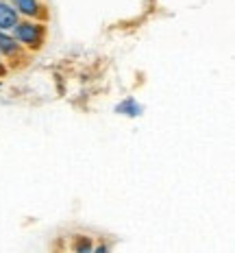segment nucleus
<instances>
[{
  "label": "nucleus",
  "mask_w": 235,
  "mask_h": 253,
  "mask_svg": "<svg viewBox=\"0 0 235 253\" xmlns=\"http://www.w3.org/2000/svg\"><path fill=\"white\" fill-rule=\"evenodd\" d=\"M11 33L24 50H29L31 55H37L46 48V42H48V22L20 18V22L13 26Z\"/></svg>",
  "instance_id": "f257e3e1"
},
{
  "label": "nucleus",
  "mask_w": 235,
  "mask_h": 253,
  "mask_svg": "<svg viewBox=\"0 0 235 253\" xmlns=\"http://www.w3.org/2000/svg\"><path fill=\"white\" fill-rule=\"evenodd\" d=\"M13 9L20 13V18L39 20V22H50V9L44 0H9Z\"/></svg>",
  "instance_id": "f03ea898"
},
{
  "label": "nucleus",
  "mask_w": 235,
  "mask_h": 253,
  "mask_svg": "<svg viewBox=\"0 0 235 253\" xmlns=\"http://www.w3.org/2000/svg\"><path fill=\"white\" fill-rule=\"evenodd\" d=\"M20 22V13L13 9L9 0H0V31H13V26Z\"/></svg>",
  "instance_id": "7ed1b4c3"
},
{
  "label": "nucleus",
  "mask_w": 235,
  "mask_h": 253,
  "mask_svg": "<svg viewBox=\"0 0 235 253\" xmlns=\"http://www.w3.org/2000/svg\"><path fill=\"white\" fill-rule=\"evenodd\" d=\"M2 61H4V66H7L9 72H22L24 68L31 66V61H33V55H31L29 50L22 48L20 52H15V55L7 57V59H2Z\"/></svg>",
  "instance_id": "20e7f679"
},
{
  "label": "nucleus",
  "mask_w": 235,
  "mask_h": 253,
  "mask_svg": "<svg viewBox=\"0 0 235 253\" xmlns=\"http://www.w3.org/2000/svg\"><path fill=\"white\" fill-rule=\"evenodd\" d=\"M20 50H22V46L18 44L11 31H0V59H7Z\"/></svg>",
  "instance_id": "39448f33"
},
{
  "label": "nucleus",
  "mask_w": 235,
  "mask_h": 253,
  "mask_svg": "<svg viewBox=\"0 0 235 253\" xmlns=\"http://www.w3.org/2000/svg\"><path fill=\"white\" fill-rule=\"evenodd\" d=\"M70 247L72 251H76V253H90L94 251V240H92V236H85V234H74L70 238Z\"/></svg>",
  "instance_id": "423d86ee"
},
{
  "label": "nucleus",
  "mask_w": 235,
  "mask_h": 253,
  "mask_svg": "<svg viewBox=\"0 0 235 253\" xmlns=\"http://www.w3.org/2000/svg\"><path fill=\"white\" fill-rule=\"evenodd\" d=\"M116 112L122 114V116H129V118H135V116H142L144 107L135 101L133 96H129V98H124L120 105H116Z\"/></svg>",
  "instance_id": "0eeeda50"
},
{
  "label": "nucleus",
  "mask_w": 235,
  "mask_h": 253,
  "mask_svg": "<svg viewBox=\"0 0 235 253\" xmlns=\"http://www.w3.org/2000/svg\"><path fill=\"white\" fill-rule=\"evenodd\" d=\"M7 75H9L7 66H4V61H2V59H0V79H4V77H7Z\"/></svg>",
  "instance_id": "6e6552de"
}]
</instances>
